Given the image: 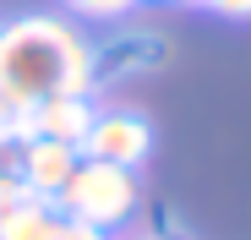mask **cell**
I'll return each mask as SVG.
<instances>
[{"label":"cell","mask_w":251,"mask_h":240,"mask_svg":"<svg viewBox=\"0 0 251 240\" xmlns=\"http://www.w3.org/2000/svg\"><path fill=\"white\" fill-rule=\"evenodd\" d=\"M99 49L66 17H17L0 27V98L33 109L44 98H93Z\"/></svg>","instance_id":"obj_1"},{"label":"cell","mask_w":251,"mask_h":240,"mask_svg":"<svg viewBox=\"0 0 251 240\" xmlns=\"http://www.w3.org/2000/svg\"><path fill=\"white\" fill-rule=\"evenodd\" d=\"M55 208L76 224H93V229L115 235L142 208V180H137V169H115V164H99V158H82L66 180V191L55 196Z\"/></svg>","instance_id":"obj_2"},{"label":"cell","mask_w":251,"mask_h":240,"mask_svg":"<svg viewBox=\"0 0 251 240\" xmlns=\"http://www.w3.org/2000/svg\"><path fill=\"white\" fill-rule=\"evenodd\" d=\"M148 153H153V126L137 109H99L88 137H82V158H99V164H115V169L148 164Z\"/></svg>","instance_id":"obj_3"},{"label":"cell","mask_w":251,"mask_h":240,"mask_svg":"<svg viewBox=\"0 0 251 240\" xmlns=\"http://www.w3.org/2000/svg\"><path fill=\"white\" fill-rule=\"evenodd\" d=\"M82 164V153L66 147V142H50V137H33L22 142V164H17V180L27 196H44V202H55V196L66 191L71 169Z\"/></svg>","instance_id":"obj_4"},{"label":"cell","mask_w":251,"mask_h":240,"mask_svg":"<svg viewBox=\"0 0 251 240\" xmlns=\"http://www.w3.org/2000/svg\"><path fill=\"white\" fill-rule=\"evenodd\" d=\"M93 98H44V104H33L27 109V120H22V137L33 142V137H50V142H66V147H76L82 153V137H88V126H93Z\"/></svg>","instance_id":"obj_5"},{"label":"cell","mask_w":251,"mask_h":240,"mask_svg":"<svg viewBox=\"0 0 251 240\" xmlns=\"http://www.w3.org/2000/svg\"><path fill=\"white\" fill-rule=\"evenodd\" d=\"M55 229H60V208L44 196H22L0 218V240H55Z\"/></svg>","instance_id":"obj_6"},{"label":"cell","mask_w":251,"mask_h":240,"mask_svg":"<svg viewBox=\"0 0 251 240\" xmlns=\"http://www.w3.org/2000/svg\"><path fill=\"white\" fill-rule=\"evenodd\" d=\"M137 0H66V11L71 17H82V22H115V17H126Z\"/></svg>","instance_id":"obj_7"},{"label":"cell","mask_w":251,"mask_h":240,"mask_svg":"<svg viewBox=\"0 0 251 240\" xmlns=\"http://www.w3.org/2000/svg\"><path fill=\"white\" fill-rule=\"evenodd\" d=\"M55 240H109V235H104V229H93V224H76V218H66V213H60Z\"/></svg>","instance_id":"obj_8"},{"label":"cell","mask_w":251,"mask_h":240,"mask_svg":"<svg viewBox=\"0 0 251 240\" xmlns=\"http://www.w3.org/2000/svg\"><path fill=\"white\" fill-rule=\"evenodd\" d=\"M17 164H22V142L0 131V175H17Z\"/></svg>","instance_id":"obj_9"},{"label":"cell","mask_w":251,"mask_h":240,"mask_svg":"<svg viewBox=\"0 0 251 240\" xmlns=\"http://www.w3.org/2000/svg\"><path fill=\"white\" fill-rule=\"evenodd\" d=\"M22 196H27V191H22V180H17V175H0V218H6V213L22 202Z\"/></svg>","instance_id":"obj_10"},{"label":"cell","mask_w":251,"mask_h":240,"mask_svg":"<svg viewBox=\"0 0 251 240\" xmlns=\"http://www.w3.org/2000/svg\"><path fill=\"white\" fill-rule=\"evenodd\" d=\"M202 6H207V11H219V17H235V22L251 17V0H202Z\"/></svg>","instance_id":"obj_11"},{"label":"cell","mask_w":251,"mask_h":240,"mask_svg":"<svg viewBox=\"0 0 251 240\" xmlns=\"http://www.w3.org/2000/svg\"><path fill=\"white\" fill-rule=\"evenodd\" d=\"M137 240H164V235H137Z\"/></svg>","instance_id":"obj_12"},{"label":"cell","mask_w":251,"mask_h":240,"mask_svg":"<svg viewBox=\"0 0 251 240\" xmlns=\"http://www.w3.org/2000/svg\"><path fill=\"white\" fill-rule=\"evenodd\" d=\"M186 6H202V0H186Z\"/></svg>","instance_id":"obj_13"}]
</instances>
